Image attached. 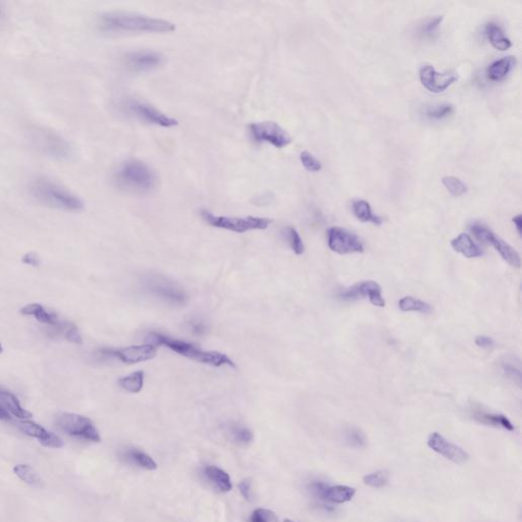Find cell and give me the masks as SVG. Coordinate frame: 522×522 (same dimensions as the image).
<instances>
[{
	"label": "cell",
	"instance_id": "cell-1",
	"mask_svg": "<svg viewBox=\"0 0 522 522\" xmlns=\"http://www.w3.org/2000/svg\"><path fill=\"white\" fill-rule=\"evenodd\" d=\"M99 28L110 34L126 33H172L175 25L172 22L159 17H148L139 13L112 12L102 15L99 19Z\"/></svg>",
	"mask_w": 522,
	"mask_h": 522
},
{
	"label": "cell",
	"instance_id": "cell-2",
	"mask_svg": "<svg viewBox=\"0 0 522 522\" xmlns=\"http://www.w3.org/2000/svg\"><path fill=\"white\" fill-rule=\"evenodd\" d=\"M113 181L122 190L141 195L152 192L159 184L154 171L138 159L122 162L115 170Z\"/></svg>",
	"mask_w": 522,
	"mask_h": 522
},
{
	"label": "cell",
	"instance_id": "cell-3",
	"mask_svg": "<svg viewBox=\"0 0 522 522\" xmlns=\"http://www.w3.org/2000/svg\"><path fill=\"white\" fill-rule=\"evenodd\" d=\"M150 338L153 345L166 346V348L174 351L181 356L198 362V363L215 366V368H221V366L236 368V364L228 355L219 351L202 350L188 342L166 336L161 333H151Z\"/></svg>",
	"mask_w": 522,
	"mask_h": 522
},
{
	"label": "cell",
	"instance_id": "cell-4",
	"mask_svg": "<svg viewBox=\"0 0 522 522\" xmlns=\"http://www.w3.org/2000/svg\"><path fill=\"white\" fill-rule=\"evenodd\" d=\"M30 191L38 202L55 210L80 212L84 208V202L77 195L51 180L44 177L35 180L31 184Z\"/></svg>",
	"mask_w": 522,
	"mask_h": 522
},
{
	"label": "cell",
	"instance_id": "cell-5",
	"mask_svg": "<svg viewBox=\"0 0 522 522\" xmlns=\"http://www.w3.org/2000/svg\"><path fill=\"white\" fill-rule=\"evenodd\" d=\"M143 292L152 298L172 306H184L188 302V295L183 287L164 275L151 274L142 280Z\"/></svg>",
	"mask_w": 522,
	"mask_h": 522
},
{
	"label": "cell",
	"instance_id": "cell-6",
	"mask_svg": "<svg viewBox=\"0 0 522 522\" xmlns=\"http://www.w3.org/2000/svg\"><path fill=\"white\" fill-rule=\"evenodd\" d=\"M201 217L203 221L213 228L223 229V230L231 231V232L243 233L249 231H263L272 224V219L266 217H224V215H215L208 210H202Z\"/></svg>",
	"mask_w": 522,
	"mask_h": 522
},
{
	"label": "cell",
	"instance_id": "cell-7",
	"mask_svg": "<svg viewBox=\"0 0 522 522\" xmlns=\"http://www.w3.org/2000/svg\"><path fill=\"white\" fill-rule=\"evenodd\" d=\"M122 110L130 117H135L144 123L154 124L161 128H174L179 122L174 117L166 115L161 110L150 106L147 102L139 99H129L124 100L121 104Z\"/></svg>",
	"mask_w": 522,
	"mask_h": 522
},
{
	"label": "cell",
	"instance_id": "cell-8",
	"mask_svg": "<svg viewBox=\"0 0 522 522\" xmlns=\"http://www.w3.org/2000/svg\"><path fill=\"white\" fill-rule=\"evenodd\" d=\"M57 426L64 434L75 439L99 443L101 441L99 430L90 419L75 413H61L57 416Z\"/></svg>",
	"mask_w": 522,
	"mask_h": 522
},
{
	"label": "cell",
	"instance_id": "cell-9",
	"mask_svg": "<svg viewBox=\"0 0 522 522\" xmlns=\"http://www.w3.org/2000/svg\"><path fill=\"white\" fill-rule=\"evenodd\" d=\"M31 140L37 150L52 159L66 161L72 157V146L68 142L50 130L37 129L33 131Z\"/></svg>",
	"mask_w": 522,
	"mask_h": 522
},
{
	"label": "cell",
	"instance_id": "cell-10",
	"mask_svg": "<svg viewBox=\"0 0 522 522\" xmlns=\"http://www.w3.org/2000/svg\"><path fill=\"white\" fill-rule=\"evenodd\" d=\"M470 230H472L475 238L481 243L492 245L493 247L496 249L502 259L509 263L511 266L516 268H521V259L519 253L514 248L511 247L509 244L506 243L501 238L498 237L493 231L481 224H472Z\"/></svg>",
	"mask_w": 522,
	"mask_h": 522
},
{
	"label": "cell",
	"instance_id": "cell-11",
	"mask_svg": "<svg viewBox=\"0 0 522 522\" xmlns=\"http://www.w3.org/2000/svg\"><path fill=\"white\" fill-rule=\"evenodd\" d=\"M251 136L259 143H268L277 148H285L292 142L290 134L275 122H259L250 124Z\"/></svg>",
	"mask_w": 522,
	"mask_h": 522
},
{
	"label": "cell",
	"instance_id": "cell-12",
	"mask_svg": "<svg viewBox=\"0 0 522 522\" xmlns=\"http://www.w3.org/2000/svg\"><path fill=\"white\" fill-rule=\"evenodd\" d=\"M99 352L102 356L113 357L126 364H135L154 358L157 350L153 344H143L119 349H99Z\"/></svg>",
	"mask_w": 522,
	"mask_h": 522
},
{
	"label": "cell",
	"instance_id": "cell-13",
	"mask_svg": "<svg viewBox=\"0 0 522 522\" xmlns=\"http://www.w3.org/2000/svg\"><path fill=\"white\" fill-rule=\"evenodd\" d=\"M328 245L331 250L342 255L361 253L364 250L361 238L339 226L328 229Z\"/></svg>",
	"mask_w": 522,
	"mask_h": 522
},
{
	"label": "cell",
	"instance_id": "cell-14",
	"mask_svg": "<svg viewBox=\"0 0 522 522\" xmlns=\"http://www.w3.org/2000/svg\"><path fill=\"white\" fill-rule=\"evenodd\" d=\"M308 491L313 497L328 504L347 503L356 494V490L352 486H331L323 481H313L308 486Z\"/></svg>",
	"mask_w": 522,
	"mask_h": 522
},
{
	"label": "cell",
	"instance_id": "cell-15",
	"mask_svg": "<svg viewBox=\"0 0 522 522\" xmlns=\"http://www.w3.org/2000/svg\"><path fill=\"white\" fill-rule=\"evenodd\" d=\"M166 57L159 51L140 50L131 51L124 57V64L130 72L145 73L159 68Z\"/></svg>",
	"mask_w": 522,
	"mask_h": 522
},
{
	"label": "cell",
	"instance_id": "cell-16",
	"mask_svg": "<svg viewBox=\"0 0 522 522\" xmlns=\"http://www.w3.org/2000/svg\"><path fill=\"white\" fill-rule=\"evenodd\" d=\"M368 298L372 305L377 307H385L386 301L382 294V288L377 282L365 281L346 289L340 292L339 298L342 300H356Z\"/></svg>",
	"mask_w": 522,
	"mask_h": 522
},
{
	"label": "cell",
	"instance_id": "cell-17",
	"mask_svg": "<svg viewBox=\"0 0 522 522\" xmlns=\"http://www.w3.org/2000/svg\"><path fill=\"white\" fill-rule=\"evenodd\" d=\"M428 446L437 454L445 457L455 464H464L470 459V455L456 444L448 441L439 433H433L428 439Z\"/></svg>",
	"mask_w": 522,
	"mask_h": 522
},
{
	"label": "cell",
	"instance_id": "cell-18",
	"mask_svg": "<svg viewBox=\"0 0 522 522\" xmlns=\"http://www.w3.org/2000/svg\"><path fill=\"white\" fill-rule=\"evenodd\" d=\"M421 85L432 93H441L447 90L458 80L453 72L439 73L432 66H424L419 70Z\"/></svg>",
	"mask_w": 522,
	"mask_h": 522
},
{
	"label": "cell",
	"instance_id": "cell-19",
	"mask_svg": "<svg viewBox=\"0 0 522 522\" xmlns=\"http://www.w3.org/2000/svg\"><path fill=\"white\" fill-rule=\"evenodd\" d=\"M20 430L30 437L36 439L42 446L46 448L59 449L64 446V442L59 435L48 432L45 428L34 421H24L19 424Z\"/></svg>",
	"mask_w": 522,
	"mask_h": 522
},
{
	"label": "cell",
	"instance_id": "cell-20",
	"mask_svg": "<svg viewBox=\"0 0 522 522\" xmlns=\"http://www.w3.org/2000/svg\"><path fill=\"white\" fill-rule=\"evenodd\" d=\"M20 313L26 315V317H34L38 323L45 324L50 328V331L55 330L61 323V319H59L57 313L48 311L39 303L27 304L21 308Z\"/></svg>",
	"mask_w": 522,
	"mask_h": 522
},
{
	"label": "cell",
	"instance_id": "cell-21",
	"mask_svg": "<svg viewBox=\"0 0 522 522\" xmlns=\"http://www.w3.org/2000/svg\"><path fill=\"white\" fill-rule=\"evenodd\" d=\"M451 246L456 252L461 253L466 259H477L483 255V251L466 233H462L451 241Z\"/></svg>",
	"mask_w": 522,
	"mask_h": 522
},
{
	"label": "cell",
	"instance_id": "cell-22",
	"mask_svg": "<svg viewBox=\"0 0 522 522\" xmlns=\"http://www.w3.org/2000/svg\"><path fill=\"white\" fill-rule=\"evenodd\" d=\"M0 404L6 408L10 414L15 415L17 419H26L32 417V413L29 412L25 408L22 407L21 402L17 396L6 389L0 388Z\"/></svg>",
	"mask_w": 522,
	"mask_h": 522
},
{
	"label": "cell",
	"instance_id": "cell-23",
	"mask_svg": "<svg viewBox=\"0 0 522 522\" xmlns=\"http://www.w3.org/2000/svg\"><path fill=\"white\" fill-rule=\"evenodd\" d=\"M473 417H474L475 421L486 424V426L504 428V430H508V432H514L515 430L514 426L511 423L510 419L503 414L475 410L473 412Z\"/></svg>",
	"mask_w": 522,
	"mask_h": 522
},
{
	"label": "cell",
	"instance_id": "cell-24",
	"mask_svg": "<svg viewBox=\"0 0 522 522\" xmlns=\"http://www.w3.org/2000/svg\"><path fill=\"white\" fill-rule=\"evenodd\" d=\"M204 475L221 492L228 493L232 490L233 486L230 475L221 468L212 465L206 466L204 468Z\"/></svg>",
	"mask_w": 522,
	"mask_h": 522
},
{
	"label": "cell",
	"instance_id": "cell-25",
	"mask_svg": "<svg viewBox=\"0 0 522 522\" xmlns=\"http://www.w3.org/2000/svg\"><path fill=\"white\" fill-rule=\"evenodd\" d=\"M515 64H516V59L513 57H503V59H498V61L490 64L488 71H486V75H488V78L491 81H501L506 75L509 74L510 71L512 70Z\"/></svg>",
	"mask_w": 522,
	"mask_h": 522
},
{
	"label": "cell",
	"instance_id": "cell-26",
	"mask_svg": "<svg viewBox=\"0 0 522 522\" xmlns=\"http://www.w3.org/2000/svg\"><path fill=\"white\" fill-rule=\"evenodd\" d=\"M486 34L493 48L498 50L505 51L512 46L509 38L505 36L501 27L497 24H488L486 27Z\"/></svg>",
	"mask_w": 522,
	"mask_h": 522
},
{
	"label": "cell",
	"instance_id": "cell-27",
	"mask_svg": "<svg viewBox=\"0 0 522 522\" xmlns=\"http://www.w3.org/2000/svg\"><path fill=\"white\" fill-rule=\"evenodd\" d=\"M352 210L355 217L362 223H372L377 226L383 224V219L372 212L370 203L365 200H355L352 203Z\"/></svg>",
	"mask_w": 522,
	"mask_h": 522
},
{
	"label": "cell",
	"instance_id": "cell-28",
	"mask_svg": "<svg viewBox=\"0 0 522 522\" xmlns=\"http://www.w3.org/2000/svg\"><path fill=\"white\" fill-rule=\"evenodd\" d=\"M144 379H145V373L142 370H138L126 377H119L117 384L126 392L138 394L143 389Z\"/></svg>",
	"mask_w": 522,
	"mask_h": 522
},
{
	"label": "cell",
	"instance_id": "cell-29",
	"mask_svg": "<svg viewBox=\"0 0 522 522\" xmlns=\"http://www.w3.org/2000/svg\"><path fill=\"white\" fill-rule=\"evenodd\" d=\"M124 457L132 463L136 464L139 467L150 470V472H153L157 468V462L153 461L150 455L146 454L145 452L139 450V449H129L124 453Z\"/></svg>",
	"mask_w": 522,
	"mask_h": 522
},
{
	"label": "cell",
	"instance_id": "cell-30",
	"mask_svg": "<svg viewBox=\"0 0 522 522\" xmlns=\"http://www.w3.org/2000/svg\"><path fill=\"white\" fill-rule=\"evenodd\" d=\"M13 472L15 473L17 477L24 483L28 484V485L32 486H41L42 479L40 477L39 473L31 467L30 465L27 464H19L13 467Z\"/></svg>",
	"mask_w": 522,
	"mask_h": 522
},
{
	"label": "cell",
	"instance_id": "cell-31",
	"mask_svg": "<svg viewBox=\"0 0 522 522\" xmlns=\"http://www.w3.org/2000/svg\"><path fill=\"white\" fill-rule=\"evenodd\" d=\"M398 306L399 310L403 312L428 313L432 311V306L430 304L411 296L403 297L400 300Z\"/></svg>",
	"mask_w": 522,
	"mask_h": 522
},
{
	"label": "cell",
	"instance_id": "cell-32",
	"mask_svg": "<svg viewBox=\"0 0 522 522\" xmlns=\"http://www.w3.org/2000/svg\"><path fill=\"white\" fill-rule=\"evenodd\" d=\"M500 368L503 373L504 377L511 379V381L521 386V370L519 365V361L515 362L513 358H505L500 362Z\"/></svg>",
	"mask_w": 522,
	"mask_h": 522
},
{
	"label": "cell",
	"instance_id": "cell-33",
	"mask_svg": "<svg viewBox=\"0 0 522 522\" xmlns=\"http://www.w3.org/2000/svg\"><path fill=\"white\" fill-rule=\"evenodd\" d=\"M284 236H285L289 246H290L295 254H303L304 251H305V246H304L303 240H302L299 233L297 232L296 229L293 228V226H288L284 231Z\"/></svg>",
	"mask_w": 522,
	"mask_h": 522
},
{
	"label": "cell",
	"instance_id": "cell-34",
	"mask_svg": "<svg viewBox=\"0 0 522 522\" xmlns=\"http://www.w3.org/2000/svg\"><path fill=\"white\" fill-rule=\"evenodd\" d=\"M442 183L447 189L448 192L450 193L452 196L461 197L462 195L467 193V186L461 181L458 177H454V175H447L442 179Z\"/></svg>",
	"mask_w": 522,
	"mask_h": 522
},
{
	"label": "cell",
	"instance_id": "cell-35",
	"mask_svg": "<svg viewBox=\"0 0 522 522\" xmlns=\"http://www.w3.org/2000/svg\"><path fill=\"white\" fill-rule=\"evenodd\" d=\"M229 432H230L235 442L241 444V445H248V444H250L253 441V437H254L252 430H249L246 426H240V424H231L229 426Z\"/></svg>",
	"mask_w": 522,
	"mask_h": 522
},
{
	"label": "cell",
	"instance_id": "cell-36",
	"mask_svg": "<svg viewBox=\"0 0 522 522\" xmlns=\"http://www.w3.org/2000/svg\"><path fill=\"white\" fill-rule=\"evenodd\" d=\"M345 441L351 447L363 448L368 444L365 435L358 428H348L345 432Z\"/></svg>",
	"mask_w": 522,
	"mask_h": 522
},
{
	"label": "cell",
	"instance_id": "cell-37",
	"mask_svg": "<svg viewBox=\"0 0 522 522\" xmlns=\"http://www.w3.org/2000/svg\"><path fill=\"white\" fill-rule=\"evenodd\" d=\"M389 481V473L385 470L372 472L363 477V483L370 488H383Z\"/></svg>",
	"mask_w": 522,
	"mask_h": 522
},
{
	"label": "cell",
	"instance_id": "cell-38",
	"mask_svg": "<svg viewBox=\"0 0 522 522\" xmlns=\"http://www.w3.org/2000/svg\"><path fill=\"white\" fill-rule=\"evenodd\" d=\"M300 161H301L304 168L310 173H317L323 168L321 162L317 157H313L310 151H302L300 153Z\"/></svg>",
	"mask_w": 522,
	"mask_h": 522
},
{
	"label": "cell",
	"instance_id": "cell-39",
	"mask_svg": "<svg viewBox=\"0 0 522 522\" xmlns=\"http://www.w3.org/2000/svg\"><path fill=\"white\" fill-rule=\"evenodd\" d=\"M453 112H454V108L451 104H440L435 108H428L426 115L428 119H443L452 115Z\"/></svg>",
	"mask_w": 522,
	"mask_h": 522
},
{
	"label": "cell",
	"instance_id": "cell-40",
	"mask_svg": "<svg viewBox=\"0 0 522 522\" xmlns=\"http://www.w3.org/2000/svg\"><path fill=\"white\" fill-rule=\"evenodd\" d=\"M250 522H280L273 511L259 508L251 514Z\"/></svg>",
	"mask_w": 522,
	"mask_h": 522
},
{
	"label": "cell",
	"instance_id": "cell-41",
	"mask_svg": "<svg viewBox=\"0 0 522 522\" xmlns=\"http://www.w3.org/2000/svg\"><path fill=\"white\" fill-rule=\"evenodd\" d=\"M442 22H443V17L442 15L432 17V19L428 20L423 25H421L419 30H421V34L424 35V36H432L433 34H435V31L439 29Z\"/></svg>",
	"mask_w": 522,
	"mask_h": 522
},
{
	"label": "cell",
	"instance_id": "cell-42",
	"mask_svg": "<svg viewBox=\"0 0 522 522\" xmlns=\"http://www.w3.org/2000/svg\"><path fill=\"white\" fill-rule=\"evenodd\" d=\"M474 342L475 345L483 349H492L496 346V341L488 336H477Z\"/></svg>",
	"mask_w": 522,
	"mask_h": 522
},
{
	"label": "cell",
	"instance_id": "cell-43",
	"mask_svg": "<svg viewBox=\"0 0 522 522\" xmlns=\"http://www.w3.org/2000/svg\"><path fill=\"white\" fill-rule=\"evenodd\" d=\"M189 326H190L191 332L194 335H203L204 333H206L205 324L202 321H199V319H192L189 323Z\"/></svg>",
	"mask_w": 522,
	"mask_h": 522
},
{
	"label": "cell",
	"instance_id": "cell-44",
	"mask_svg": "<svg viewBox=\"0 0 522 522\" xmlns=\"http://www.w3.org/2000/svg\"><path fill=\"white\" fill-rule=\"evenodd\" d=\"M22 262L27 264V266H35V268H37V266H40V262L41 261H40L39 256H38L36 253L29 252L26 253V254L22 257Z\"/></svg>",
	"mask_w": 522,
	"mask_h": 522
},
{
	"label": "cell",
	"instance_id": "cell-45",
	"mask_svg": "<svg viewBox=\"0 0 522 522\" xmlns=\"http://www.w3.org/2000/svg\"><path fill=\"white\" fill-rule=\"evenodd\" d=\"M239 490L242 496L245 498L246 500H251L252 495H251L250 481L246 479V481H241V484H239Z\"/></svg>",
	"mask_w": 522,
	"mask_h": 522
},
{
	"label": "cell",
	"instance_id": "cell-46",
	"mask_svg": "<svg viewBox=\"0 0 522 522\" xmlns=\"http://www.w3.org/2000/svg\"><path fill=\"white\" fill-rule=\"evenodd\" d=\"M0 421H12V416H10V413L8 412V410L6 409V408L3 407V406L0 404Z\"/></svg>",
	"mask_w": 522,
	"mask_h": 522
},
{
	"label": "cell",
	"instance_id": "cell-47",
	"mask_svg": "<svg viewBox=\"0 0 522 522\" xmlns=\"http://www.w3.org/2000/svg\"><path fill=\"white\" fill-rule=\"evenodd\" d=\"M513 224H514L515 228H516L517 233H519V235H521V229H522V217L521 215H516V217H513L512 219Z\"/></svg>",
	"mask_w": 522,
	"mask_h": 522
},
{
	"label": "cell",
	"instance_id": "cell-48",
	"mask_svg": "<svg viewBox=\"0 0 522 522\" xmlns=\"http://www.w3.org/2000/svg\"><path fill=\"white\" fill-rule=\"evenodd\" d=\"M2 15H3V10H2L1 4H0V17H2Z\"/></svg>",
	"mask_w": 522,
	"mask_h": 522
},
{
	"label": "cell",
	"instance_id": "cell-49",
	"mask_svg": "<svg viewBox=\"0 0 522 522\" xmlns=\"http://www.w3.org/2000/svg\"><path fill=\"white\" fill-rule=\"evenodd\" d=\"M3 353V347H2L1 344H0V354H2Z\"/></svg>",
	"mask_w": 522,
	"mask_h": 522
},
{
	"label": "cell",
	"instance_id": "cell-50",
	"mask_svg": "<svg viewBox=\"0 0 522 522\" xmlns=\"http://www.w3.org/2000/svg\"><path fill=\"white\" fill-rule=\"evenodd\" d=\"M284 522H297V521H292V519H285Z\"/></svg>",
	"mask_w": 522,
	"mask_h": 522
}]
</instances>
